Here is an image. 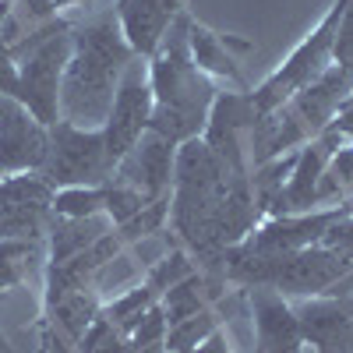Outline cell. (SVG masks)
<instances>
[{
  "mask_svg": "<svg viewBox=\"0 0 353 353\" xmlns=\"http://www.w3.org/2000/svg\"><path fill=\"white\" fill-rule=\"evenodd\" d=\"M43 241L46 237H8V241H0V293L28 283V276L36 272V265L46 261Z\"/></svg>",
  "mask_w": 353,
  "mask_h": 353,
  "instance_id": "d6986e66",
  "label": "cell"
},
{
  "mask_svg": "<svg viewBox=\"0 0 353 353\" xmlns=\"http://www.w3.org/2000/svg\"><path fill=\"white\" fill-rule=\"evenodd\" d=\"M0 353H18V350L11 346V339H8L4 332H0Z\"/></svg>",
  "mask_w": 353,
  "mask_h": 353,
  "instance_id": "d4e9b609",
  "label": "cell"
},
{
  "mask_svg": "<svg viewBox=\"0 0 353 353\" xmlns=\"http://www.w3.org/2000/svg\"><path fill=\"white\" fill-rule=\"evenodd\" d=\"M194 353H233V346H230V336H226V329L219 325L212 336H205L198 346H194Z\"/></svg>",
  "mask_w": 353,
  "mask_h": 353,
  "instance_id": "603a6c76",
  "label": "cell"
},
{
  "mask_svg": "<svg viewBox=\"0 0 353 353\" xmlns=\"http://www.w3.org/2000/svg\"><path fill=\"white\" fill-rule=\"evenodd\" d=\"M39 176L53 188H96L113 181V163L106 156V138L103 128H74L68 121H57L50 128V152L39 170Z\"/></svg>",
  "mask_w": 353,
  "mask_h": 353,
  "instance_id": "52a82bcc",
  "label": "cell"
},
{
  "mask_svg": "<svg viewBox=\"0 0 353 353\" xmlns=\"http://www.w3.org/2000/svg\"><path fill=\"white\" fill-rule=\"evenodd\" d=\"M188 43H191V61L194 68L209 78L212 85L223 81L233 92H251L244 74H241V64H237V53H248L251 43L248 39H237V36H219L216 28L201 25L194 14H191V25H188Z\"/></svg>",
  "mask_w": 353,
  "mask_h": 353,
  "instance_id": "2e32d148",
  "label": "cell"
},
{
  "mask_svg": "<svg viewBox=\"0 0 353 353\" xmlns=\"http://www.w3.org/2000/svg\"><path fill=\"white\" fill-rule=\"evenodd\" d=\"M181 11H184V0H117L113 4L117 25H121L128 46L141 61H149L156 53L159 39L166 36V28Z\"/></svg>",
  "mask_w": 353,
  "mask_h": 353,
  "instance_id": "e0dca14e",
  "label": "cell"
},
{
  "mask_svg": "<svg viewBox=\"0 0 353 353\" xmlns=\"http://www.w3.org/2000/svg\"><path fill=\"white\" fill-rule=\"evenodd\" d=\"M248 353H258V350H248Z\"/></svg>",
  "mask_w": 353,
  "mask_h": 353,
  "instance_id": "83f0119b",
  "label": "cell"
},
{
  "mask_svg": "<svg viewBox=\"0 0 353 353\" xmlns=\"http://www.w3.org/2000/svg\"><path fill=\"white\" fill-rule=\"evenodd\" d=\"M50 152V128L25 103L0 96V176L39 173Z\"/></svg>",
  "mask_w": 353,
  "mask_h": 353,
  "instance_id": "30bf717a",
  "label": "cell"
},
{
  "mask_svg": "<svg viewBox=\"0 0 353 353\" xmlns=\"http://www.w3.org/2000/svg\"><path fill=\"white\" fill-rule=\"evenodd\" d=\"M50 216H53V188L39 173L0 176V241L46 237Z\"/></svg>",
  "mask_w": 353,
  "mask_h": 353,
  "instance_id": "8fae6325",
  "label": "cell"
},
{
  "mask_svg": "<svg viewBox=\"0 0 353 353\" xmlns=\"http://www.w3.org/2000/svg\"><path fill=\"white\" fill-rule=\"evenodd\" d=\"M307 353H353V297L318 293L293 301Z\"/></svg>",
  "mask_w": 353,
  "mask_h": 353,
  "instance_id": "7c38bea8",
  "label": "cell"
},
{
  "mask_svg": "<svg viewBox=\"0 0 353 353\" xmlns=\"http://www.w3.org/2000/svg\"><path fill=\"white\" fill-rule=\"evenodd\" d=\"M18 61V103H25L46 128L61 121V78L71 57V25L53 18L28 39H11Z\"/></svg>",
  "mask_w": 353,
  "mask_h": 353,
  "instance_id": "5b68a950",
  "label": "cell"
},
{
  "mask_svg": "<svg viewBox=\"0 0 353 353\" xmlns=\"http://www.w3.org/2000/svg\"><path fill=\"white\" fill-rule=\"evenodd\" d=\"M0 297H4V293H0Z\"/></svg>",
  "mask_w": 353,
  "mask_h": 353,
  "instance_id": "f1b7e54d",
  "label": "cell"
},
{
  "mask_svg": "<svg viewBox=\"0 0 353 353\" xmlns=\"http://www.w3.org/2000/svg\"><path fill=\"white\" fill-rule=\"evenodd\" d=\"M346 212L353 216V198H346Z\"/></svg>",
  "mask_w": 353,
  "mask_h": 353,
  "instance_id": "4316f807",
  "label": "cell"
},
{
  "mask_svg": "<svg viewBox=\"0 0 353 353\" xmlns=\"http://www.w3.org/2000/svg\"><path fill=\"white\" fill-rule=\"evenodd\" d=\"M188 25L191 11L184 8L159 39L156 53L149 57V85H152V124L149 131L163 134L173 145H184L191 138H201L209 124L212 103L219 88L205 78L191 61V43H188Z\"/></svg>",
  "mask_w": 353,
  "mask_h": 353,
  "instance_id": "3957f363",
  "label": "cell"
},
{
  "mask_svg": "<svg viewBox=\"0 0 353 353\" xmlns=\"http://www.w3.org/2000/svg\"><path fill=\"white\" fill-rule=\"evenodd\" d=\"M353 269L321 244L301 248V251H244L230 248L223 258V279L230 286H269L283 297H318V293H332Z\"/></svg>",
  "mask_w": 353,
  "mask_h": 353,
  "instance_id": "277c9868",
  "label": "cell"
},
{
  "mask_svg": "<svg viewBox=\"0 0 353 353\" xmlns=\"http://www.w3.org/2000/svg\"><path fill=\"white\" fill-rule=\"evenodd\" d=\"M261 223L251 176L233 173L201 138L176 145L170 230L201 272L223 276V258Z\"/></svg>",
  "mask_w": 353,
  "mask_h": 353,
  "instance_id": "6da1fadb",
  "label": "cell"
},
{
  "mask_svg": "<svg viewBox=\"0 0 353 353\" xmlns=\"http://www.w3.org/2000/svg\"><path fill=\"white\" fill-rule=\"evenodd\" d=\"M248 311L258 353H307L293 301L269 286H248Z\"/></svg>",
  "mask_w": 353,
  "mask_h": 353,
  "instance_id": "9a60e30c",
  "label": "cell"
},
{
  "mask_svg": "<svg viewBox=\"0 0 353 353\" xmlns=\"http://www.w3.org/2000/svg\"><path fill=\"white\" fill-rule=\"evenodd\" d=\"M350 8V0H336V4L321 14V21L311 28V32L290 50L286 61L265 78L258 88H251V106L258 117H269L272 110H279L286 99H293L301 88L314 85L325 68L332 64V46H336V36H339V21Z\"/></svg>",
  "mask_w": 353,
  "mask_h": 353,
  "instance_id": "8992f818",
  "label": "cell"
},
{
  "mask_svg": "<svg viewBox=\"0 0 353 353\" xmlns=\"http://www.w3.org/2000/svg\"><path fill=\"white\" fill-rule=\"evenodd\" d=\"M11 8H14V0H0V25L11 18Z\"/></svg>",
  "mask_w": 353,
  "mask_h": 353,
  "instance_id": "cb8c5ba5",
  "label": "cell"
},
{
  "mask_svg": "<svg viewBox=\"0 0 353 353\" xmlns=\"http://www.w3.org/2000/svg\"><path fill=\"white\" fill-rule=\"evenodd\" d=\"M78 0H57V11H64V8H74Z\"/></svg>",
  "mask_w": 353,
  "mask_h": 353,
  "instance_id": "484cf974",
  "label": "cell"
},
{
  "mask_svg": "<svg viewBox=\"0 0 353 353\" xmlns=\"http://www.w3.org/2000/svg\"><path fill=\"white\" fill-rule=\"evenodd\" d=\"M36 343H39V353H78L74 339L46 314H39L36 321Z\"/></svg>",
  "mask_w": 353,
  "mask_h": 353,
  "instance_id": "44dd1931",
  "label": "cell"
},
{
  "mask_svg": "<svg viewBox=\"0 0 353 353\" xmlns=\"http://www.w3.org/2000/svg\"><path fill=\"white\" fill-rule=\"evenodd\" d=\"M343 212H346V201L325 205V209H311V212L265 216L237 248H244V251H301V248L318 244L321 233H325Z\"/></svg>",
  "mask_w": 353,
  "mask_h": 353,
  "instance_id": "4fadbf2b",
  "label": "cell"
},
{
  "mask_svg": "<svg viewBox=\"0 0 353 353\" xmlns=\"http://www.w3.org/2000/svg\"><path fill=\"white\" fill-rule=\"evenodd\" d=\"M152 124V85H149V64L134 57L128 64L121 85L113 92V103H110V113H106V124H103V138H106V156L117 170L134 145L138 138L149 131Z\"/></svg>",
  "mask_w": 353,
  "mask_h": 353,
  "instance_id": "ba28073f",
  "label": "cell"
},
{
  "mask_svg": "<svg viewBox=\"0 0 353 353\" xmlns=\"http://www.w3.org/2000/svg\"><path fill=\"white\" fill-rule=\"evenodd\" d=\"M113 223L106 216H85V219H71V216H50L46 223V265H64L68 258L81 254L88 244H96Z\"/></svg>",
  "mask_w": 353,
  "mask_h": 353,
  "instance_id": "ac0fdd59",
  "label": "cell"
},
{
  "mask_svg": "<svg viewBox=\"0 0 353 353\" xmlns=\"http://www.w3.org/2000/svg\"><path fill=\"white\" fill-rule=\"evenodd\" d=\"M14 36H0V96H18V61H14V50H11Z\"/></svg>",
  "mask_w": 353,
  "mask_h": 353,
  "instance_id": "7402d4cb",
  "label": "cell"
},
{
  "mask_svg": "<svg viewBox=\"0 0 353 353\" xmlns=\"http://www.w3.org/2000/svg\"><path fill=\"white\" fill-rule=\"evenodd\" d=\"M134 50L128 46L117 14H96L71 28V57L61 78V121L74 128H103L113 103V92L121 85Z\"/></svg>",
  "mask_w": 353,
  "mask_h": 353,
  "instance_id": "7a4b0ae2",
  "label": "cell"
},
{
  "mask_svg": "<svg viewBox=\"0 0 353 353\" xmlns=\"http://www.w3.org/2000/svg\"><path fill=\"white\" fill-rule=\"evenodd\" d=\"M258 113L251 106V92H219L209 113V124L201 131V141L241 176H251V131Z\"/></svg>",
  "mask_w": 353,
  "mask_h": 353,
  "instance_id": "9c48e42d",
  "label": "cell"
},
{
  "mask_svg": "<svg viewBox=\"0 0 353 353\" xmlns=\"http://www.w3.org/2000/svg\"><path fill=\"white\" fill-rule=\"evenodd\" d=\"M325 251H332V254H339L350 269H353V216L350 212H343L325 233H321V241H318Z\"/></svg>",
  "mask_w": 353,
  "mask_h": 353,
  "instance_id": "ffe728a7",
  "label": "cell"
},
{
  "mask_svg": "<svg viewBox=\"0 0 353 353\" xmlns=\"http://www.w3.org/2000/svg\"><path fill=\"white\" fill-rule=\"evenodd\" d=\"M173 163H176V145L166 141L156 131H145L134 149L117 163L113 181L138 191L145 201H159L170 194L173 184Z\"/></svg>",
  "mask_w": 353,
  "mask_h": 353,
  "instance_id": "5bb4252c",
  "label": "cell"
}]
</instances>
